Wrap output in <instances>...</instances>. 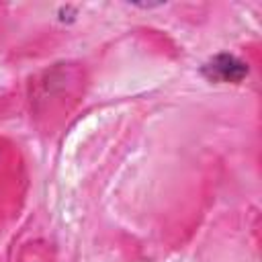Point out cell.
<instances>
[{"label": "cell", "instance_id": "6da1fadb", "mask_svg": "<svg viewBox=\"0 0 262 262\" xmlns=\"http://www.w3.org/2000/svg\"><path fill=\"white\" fill-rule=\"evenodd\" d=\"M203 72L213 82H239L248 74V66L244 61H239L237 57H233V55L221 53V55L213 57L203 68Z\"/></svg>", "mask_w": 262, "mask_h": 262}]
</instances>
